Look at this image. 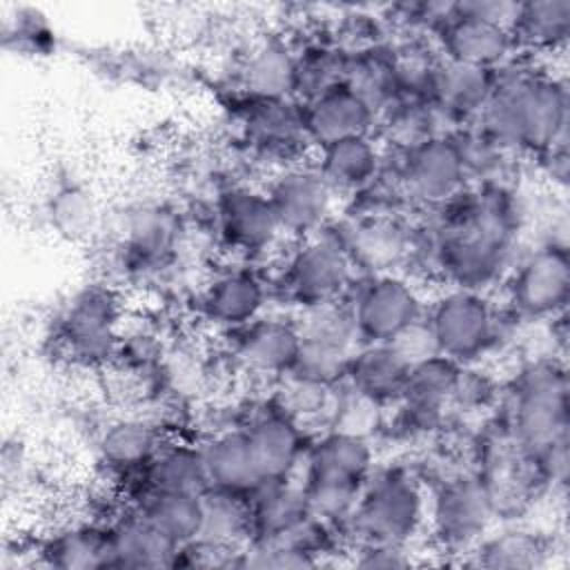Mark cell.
I'll list each match as a JSON object with an SVG mask.
<instances>
[{
  "mask_svg": "<svg viewBox=\"0 0 570 570\" xmlns=\"http://www.w3.org/2000/svg\"><path fill=\"white\" fill-rule=\"evenodd\" d=\"M441 218L430 234L434 269L452 283L483 292L512 258L521 229V207L503 183L476 185L439 207Z\"/></svg>",
  "mask_w": 570,
  "mask_h": 570,
  "instance_id": "obj_1",
  "label": "cell"
},
{
  "mask_svg": "<svg viewBox=\"0 0 570 570\" xmlns=\"http://www.w3.org/2000/svg\"><path fill=\"white\" fill-rule=\"evenodd\" d=\"M476 125L508 154H539L568 142L566 80L508 60L494 71V89Z\"/></svg>",
  "mask_w": 570,
  "mask_h": 570,
  "instance_id": "obj_2",
  "label": "cell"
},
{
  "mask_svg": "<svg viewBox=\"0 0 570 570\" xmlns=\"http://www.w3.org/2000/svg\"><path fill=\"white\" fill-rule=\"evenodd\" d=\"M568 374L557 356L528 363L512 387L505 432L534 461L543 483H563L568 474Z\"/></svg>",
  "mask_w": 570,
  "mask_h": 570,
  "instance_id": "obj_3",
  "label": "cell"
},
{
  "mask_svg": "<svg viewBox=\"0 0 570 570\" xmlns=\"http://www.w3.org/2000/svg\"><path fill=\"white\" fill-rule=\"evenodd\" d=\"M303 490L309 512L327 525H345L361 490L374 472L372 443L365 436L327 430L305 452Z\"/></svg>",
  "mask_w": 570,
  "mask_h": 570,
  "instance_id": "obj_4",
  "label": "cell"
},
{
  "mask_svg": "<svg viewBox=\"0 0 570 570\" xmlns=\"http://www.w3.org/2000/svg\"><path fill=\"white\" fill-rule=\"evenodd\" d=\"M428 501L416 476L403 468L372 472L361 490L345 530L358 543H401L419 534L425 523Z\"/></svg>",
  "mask_w": 570,
  "mask_h": 570,
  "instance_id": "obj_5",
  "label": "cell"
},
{
  "mask_svg": "<svg viewBox=\"0 0 570 570\" xmlns=\"http://www.w3.org/2000/svg\"><path fill=\"white\" fill-rule=\"evenodd\" d=\"M296 325L301 350L292 374L327 387L343 385L350 358L361 345L350 305L334 301L303 307Z\"/></svg>",
  "mask_w": 570,
  "mask_h": 570,
  "instance_id": "obj_6",
  "label": "cell"
},
{
  "mask_svg": "<svg viewBox=\"0 0 570 570\" xmlns=\"http://www.w3.org/2000/svg\"><path fill=\"white\" fill-rule=\"evenodd\" d=\"M497 517L490 490L479 472L448 476L430 499L425 521L443 552H470Z\"/></svg>",
  "mask_w": 570,
  "mask_h": 570,
  "instance_id": "obj_7",
  "label": "cell"
},
{
  "mask_svg": "<svg viewBox=\"0 0 570 570\" xmlns=\"http://www.w3.org/2000/svg\"><path fill=\"white\" fill-rule=\"evenodd\" d=\"M425 318L441 354L459 365L479 361L497 343L499 316L494 305L479 289L450 287L434 298Z\"/></svg>",
  "mask_w": 570,
  "mask_h": 570,
  "instance_id": "obj_8",
  "label": "cell"
},
{
  "mask_svg": "<svg viewBox=\"0 0 570 570\" xmlns=\"http://www.w3.org/2000/svg\"><path fill=\"white\" fill-rule=\"evenodd\" d=\"M356 278V269L341 240L325 227L301 238L283 272L287 296L303 309L321 303L345 301Z\"/></svg>",
  "mask_w": 570,
  "mask_h": 570,
  "instance_id": "obj_9",
  "label": "cell"
},
{
  "mask_svg": "<svg viewBox=\"0 0 570 570\" xmlns=\"http://www.w3.org/2000/svg\"><path fill=\"white\" fill-rule=\"evenodd\" d=\"M347 296L361 343H387L425 314L421 292L399 272L363 276Z\"/></svg>",
  "mask_w": 570,
  "mask_h": 570,
  "instance_id": "obj_10",
  "label": "cell"
},
{
  "mask_svg": "<svg viewBox=\"0 0 570 570\" xmlns=\"http://www.w3.org/2000/svg\"><path fill=\"white\" fill-rule=\"evenodd\" d=\"M120 318L116 294L109 287L89 285L78 292L62 312V345L82 365H105L118 354Z\"/></svg>",
  "mask_w": 570,
  "mask_h": 570,
  "instance_id": "obj_11",
  "label": "cell"
},
{
  "mask_svg": "<svg viewBox=\"0 0 570 570\" xmlns=\"http://www.w3.org/2000/svg\"><path fill=\"white\" fill-rule=\"evenodd\" d=\"M570 298V261L561 243H543L519 261L510 276L508 303L519 318L552 321L566 314Z\"/></svg>",
  "mask_w": 570,
  "mask_h": 570,
  "instance_id": "obj_12",
  "label": "cell"
},
{
  "mask_svg": "<svg viewBox=\"0 0 570 570\" xmlns=\"http://www.w3.org/2000/svg\"><path fill=\"white\" fill-rule=\"evenodd\" d=\"M265 191L285 236L301 240L323 232L332 223L336 191L314 163L296 160L281 167Z\"/></svg>",
  "mask_w": 570,
  "mask_h": 570,
  "instance_id": "obj_13",
  "label": "cell"
},
{
  "mask_svg": "<svg viewBox=\"0 0 570 570\" xmlns=\"http://www.w3.org/2000/svg\"><path fill=\"white\" fill-rule=\"evenodd\" d=\"M399 154V151H396ZM396 176L405 200L443 207L468 189V176L452 134L434 136L399 154Z\"/></svg>",
  "mask_w": 570,
  "mask_h": 570,
  "instance_id": "obj_14",
  "label": "cell"
},
{
  "mask_svg": "<svg viewBox=\"0 0 570 570\" xmlns=\"http://www.w3.org/2000/svg\"><path fill=\"white\" fill-rule=\"evenodd\" d=\"M332 234L341 240L354 269L363 272V276L396 272L399 265L412 258L416 247L412 229L392 212H365Z\"/></svg>",
  "mask_w": 570,
  "mask_h": 570,
  "instance_id": "obj_15",
  "label": "cell"
},
{
  "mask_svg": "<svg viewBox=\"0 0 570 570\" xmlns=\"http://www.w3.org/2000/svg\"><path fill=\"white\" fill-rule=\"evenodd\" d=\"M216 218L225 245L245 256H261L285 236L267 191L247 185H229L218 194Z\"/></svg>",
  "mask_w": 570,
  "mask_h": 570,
  "instance_id": "obj_16",
  "label": "cell"
},
{
  "mask_svg": "<svg viewBox=\"0 0 570 570\" xmlns=\"http://www.w3.org/2000/svg\"><path fill=\"white\" fill-rule=\"evenodd\" d=\"M461 367L443 354L410 367L403 394L396 401L401 428L410 432L439 428L452 407Z\"/></svg>",
  "mask_w": 570,
  "mask_h": 570,
  "instance_id": "obj_17",
  "label": "cell"
},
{
  "mask_svg": "<svg viewBox=\"0 0 570 570\" xmlns=\"http://www.w3.org/2000/svg\"><path fill=\"white\" fill-rule=\"evenodd\" d=\"M258 470L265 481L292 479L305 459L307 441L303 425L269 401L243 425Z\"/></svg>",
  "mask_w": 570,
  "mask_h": 570,
  "instance_id": "obj_18",
  "label": "cell"
},
{
  "mask_svg": "<svg viewBox=\"0 0 570 570\" xmlns=\"http://www.w3.org/2000/svg\"><path fill=\"white\" fill-rule=\"evenodd\" d=\"M439 45L441 58L479 69H499L517 49L514 38L505 24L470 16L452 4L448 20L441 24Z\"/></svg>",
  "mask_w": 570,
  "mask_h": 570,
  "instance_id": "obj_19",
  "label": "cell"
},
{
  "mask_svg": "<svg viewBox=\"0 0 570 570\" xmlns=\"http://www.w3.org/2000/svg\"><path fill=\"white\" fill-rule=\"evenodd\" d=\"M234 334V354L247 372L283 379L294 370L301 350L296 321L263 314Z\"/></svg>",
  "mask_w": 570,
  "mask_h": 570,
  "instance_id": "obj_20",
  "label": "cell"
},
{
  "mask_svg": "<svg viewBox=\"0 0 570 570\" xmlns=\"http://www.w3.org/2000/svg\"><path fill=\"white\" fill-rule=\"evenodd\" d=\"M200 305L214 325L234 332L263 316L267 305V287L252 269H225L207 283Z\"/></svg>",
  "mask_w": 570,
  "mask_h": 570,
  "instance_id": "obj_21",
  "label": "cell"
},
{
  "mask_svg": "<svg viewBox=\"0 0 570 570\" xmlns=\"http://www.w3.org/2000/svg\"><path fill=\"white\" fill-rule=\"evenodd\" d=\"M303 122L309 145L316 149L343 138L372 134L376 114L345 85L303 102Z\"/></svg>",
  "mask_w": 570,
  "mask_h": 570,
  "instance_id": "obj_22",
  "label": "cell"
},
{
  "mask_svg": "<svg viewBox=\"0 0 570 570\" xmlns=\"http://www.w3.org/2000/svg\"><path fill=\"white\" fill-rule=\"evenodd\" d=\"M243 129L247 140L267 156L292 158L301 145L305 147L309 142L303 122V102L294 98H249L243 114Z\"/></svg>",
  "mask_w": 570,
  "mask_h": 570,
  "instance_id": "obj_23",
  "label": "cell"
},
{
  "mask_svg": "<svg viewBox=\"0 0 570 570\" xmlns=\"http://www.w3.org/2000/svg\"><path fill=\"white\" fill-rule=\"evenodd\" d=\"M494 71L497 69H479L441 58L430 102L443 114L452 131L479 118L494 89Z\"/></svg>",
  "mask_w": 570,
  "mask_h": 570,
  "instance_id": "obj_24",
  "label": "cell"
},
{
  "mask_svg": "<svg viewBox=\"0 0 570 570\" xmlns=\"http://www.w3.org/2000/svg\"><path fill=\"white\" fill-rule=\"evenodd\" d=\"M209 488L249 497L265 483L243 428L216 432L200 445Z\"/></svg>",
  "mask_w": 570,
  "mask_h": 570,
  "instance_id": "obj_25",
  "label": "cell"
},
{
  "mask_svg": "<svg viewBox=\"0 0 570 570\" xmlns=\"http://www.w3.org/2000/svg\"><path fill=\"white\" fill-rule=\"evenodd\" d=\"M316 169L336 194H361L383 167L381 145L365 136L343 138L316 149Z\"/></svg>",
  "mask_w": 570,
  "mask_h": 570,
  "instance_id": "obj_26",
  "label": "cell"
},
{
  "mask_svg": "<svg viewBox=\"0 0 570 570\" xmlns=\"http://www.w3.org/2000/svg\"><path fill=\"white\" fill-rule=\"evenodd\" d=\"M120 247L127 261L136 265H154L169 256L180 236L178 216L158 203L129 207L118 223Z\"/></svg>",
  "mask_w": 570,
  "mask_h": 570,
  "instance_id": "obj_27",
  "label": "cell"
},
{
  "mask_svg": "<svg viewBox=\"0 0 570 570\" xmlns=\"http://www.w3.org/2000/svg\"><path fill=\"white\" fill-rule=\"evenodd\" d=\"M407 374L410 367L399 358L390 343H361L350 358L343 383L385 407L396 405Z\"/></svg>",
  "mask_w": 570,
  "mask_h": 570,
  "instance_id": "obj_28",
  "label": "cell"
},
{
  "mask_svg": "<svg viewBox=\"0 0 570 570\" xmlns=\"http://www.w3.org/2000/svg\"><path fill=\"white\" fill-rule=\"evenodd\" d=\"M247 501L252 519L249 543L269 541L312 514L303 485L292 479L265 481L247 497Z\"/></svg>",
  "mask_w": 570,
  "mask_h": 570,
  "instance_id": "obj_29",
  "label": "cell"
},
{
  "mask_svg": "<svg viewBox=\"0 0 570 570\" xmlns=\"http://www.w3.org/2000/svg\"><path fill=\"white\" fill-rule=\"evenodd\" d=\"M343 85L350 87L379 118L401 98L392 47L370 45L358 51H347Z\"/></svg>",
  "mask_w": 570,
  "mask_h": 570,
  "instance_id": "obj_30",
  "label": "cell"
},
{
  "mask_svg": "<svg viewBox=\"0 0 570 570\" xmlns=\"http://www.w3.org/2000/svg\"><path fill=\"white\" fill-rule=\"evenodd\" d=\"M238 73H240V85L249 94V98H258V100L294 98L296 53L278 40L261 42L245 56Z\"/></svg>",
  "mask_w": 570,
  "mask_h": 570,
  "instance_id": "obj_31",
  "label": "cell"
},
{
  "mask_svg": "<svg viewBox=\"0 0 570 570\" xmlns=\"http://www.w3.org/2000/svg\"><path fill=\"white\" fill-rule=\"evenodd\" d=\"M158 450V430L138 416L116 419L98 436L100 461L118 474H140Z\"/></svg>",
  "mask_w": 570,
  "mask_h": 570,
  "instance_id": "obj_32",
  "label": "cell"
},
{
  "mask_svg": "<svg viewBox=\"0 0 570 570\" xmlns=\"http://www.w3.org/2000/svg\"><path fill=\"white\" fill-rule=\"evenodd\" d=\"M114 568L174 566L178 546L160 534L138 510L109 525Z\"/></svg>",
  "mask_w": 570,
  "mask_h": 570,
  "instance_id": "obj_33",
  "label": "cell"
},
{
  "mask_svg": "<svg viewBox=\"0 0 570 570\" xmlns=\"http://www.w3.org/2000/svg\"><path fill=\"white\" fill-rule=\"evenodd\" d=\"M510 33L514 45L528 51H559L570 36V0L517 2Z\"/></svg>",
  "mask_w": 570,
  "mask_h": 570,
  "instance_id": "obj_34",
  "label": "cell"
},
{
  "mask_svg": "<svg viewBox=\"0 0 570 570\" xmlns=\"http://www.w3.org/2000/svg\"><path fill=\"white\" fill-rule=\"evenodd\" d=\"M145 492H187L205 494L209 490V479L200 445H160L154 459L142 468Z\"/></svg>",
  "mask_w": 570,
  "mask_h": 570,
  "instance_id": "obj_35",
  "label": "cell"
},
{
  "mask_svg": "<svg viewBox=\"0 0 570 570\" xmlns=\"http://www.w3.org/2000/svg\"><path fill=\"white\" fill-rule=\"evenodd\" d=\"M42 561L53 568L89 570V568H114L111 530L109 525L80 523L56 532L42 546Z\"/></svg>",
  "mask_w": 570,
  "mask_h": 570,
  "instance_id": "obj_36",
  "label": "cell"
},
{
  "mask_svg": "<svg viewBox=\"0 0 570 570\" xmlns=\"http://www.w3.org/2000/svg\"><path fill=\"white\" fill-rule=\"evenodd\" d=\"M138 512L178 548L200 537L203 494L187 492H147Z\"/></svg>",
  "mask_w": 570,
  "mask_h": 570,
  "instance_id": "obj_37",
  "label": "cell"
},
{
  "mask_svg": "<svg viewBox=\"0 0 570 570\" xmlns=\"http://www.w3.org/2000/svg\"><path fill=\"white\" fill-rule=\"evenodd\" d=\"M474 563L483 568H539L550 554L543 537L525 528H505L485 534L472 550Z\"/></svg>",
  "mask_w": 570,
  "mask_h": 570,
  "instance_id": "obj_38",
  "label": "cell"
},
{
  "mask_svg": "<svg viewBox=\"0 0 570 570\" xmlns=\"http://www.w3.org/2000/svg\"><path fill=\"white\" fill-rule=\"evenodd\" d=\"M249 534L252 519L247 497L209 488L203 494L200 537L232 548H245L249 543Z\"/></svg>",
  "mask_w": 570,
  "mask_h": 570,
  "instance_id": "obj_39",
  "label": "cell"
},
{
  "mask_svg": "<svg viewBox=\"0 0 570 570\" xmlns=\"http://www.w3.org/2000/svg\"><path fill=\"white\" fill-rule=\"evenodd\" d=\"M47 218L51 229L69 240H82L100 225V212L91 191L71 180L58 185L47 200Z\"/></svg>",
  "mask_w": 570,
  "mask_h": 570,
  "instance_id": "obj_40",
  "label": "cell"
},
{
  "mask_svg": "<svg viewBox=\"0 0 570 570\" xmlns=\"http://www.w3.org/2000/svg\"><path fill=\"white\" fill-rule=\"evenodd\" d=\"M347 51L343 47L309 45L296 53V87L294 98L309 102L325 91L343 85Z\"/></svg>",
  "mask_w": 570,
  "mask_h": 570,
  "instance_id": "obj_41",
  "label": "cell"
},
{
  "mask_svg": "<svg viewBox=\"0 0 570 570\" xmlns=\"http://www.w3.org/2000/svg\"><path fill=\"white\" fill-rule=\"evenodd\" d=\"M332 390L334 387L314 383L309 379H303L289 372L283 379H278L276 396L272 401L303 425L305 421L316 419L325 412L330 414L332 401H334Z\"/></svg>",
  "mask_w": 570,
  "mask_h": 570,
  "instance_id": "obj_42",
  "label": "cell"
},
{
  "mask_svg": "<svg viewBox=\"0 0 570 570\" xmlns=\"http://www.w3.org/2000/svg\"><path fill=\"white\" fill-rule=\"evenodd\" d=\"M343 394L334 396L330 419H332V430L350 432L370 439V432L379 428L381 419V405L370 401L367 396L354 392L350 385L343 383Z\"/></svg>",
  "mask_w": 570,
  "mask_h": 570,
  "instance_id": "obj_43",
  "label": "cell"
},
{
  "mask_svg": "<svg viewBox=\"0 0 570 570\" xmlns=\"http://www.w3.org/2000/svg\"><path fill=\"white\" fill-rule=\"evenodd\" d=\"M387 343L407 367H414V365L425 363L441 354L436 336H434L425 314L421 318L412 321L410 325H405L401 332H396Z\"/></svg>",
  "mask_w": 570,
  "mask_h": 570,
  "instance_id": "obj_44",
  "label": "cell"
},
{
  "mask_svg": "<svg viewBox=\"0 0 570 570\" xmlns=\"http://www.w3.org/2000/svg\"><path fill=\"white\" fill-rule=\"evenodd\" d=\"M243 550L245 548H232L205 537H196L194 541L178 548L174 566H187V568H229L240 566L243 568Z\"/></svg>",
  "mask_w": 570,
  "mask_h": 570,
  "instance_id": "obj_45",
  "label": "cell"
},
{
  "mask_svg": "<svg viewBox=\"0 0 570 570\" xmlns=\"http://www.w3.org/2000/svg\"><path fill=\"white\" fill-rule=\"evenodd\" d=\"M354 566L358 568H405L412 563L410 546L401 543H358L354 550Z\"/></svg>",
  "mask_w": 570,
  "mask_h": 570,
  "instance_id": "obj_46",
  "label": "cell"
},
{
  "mask_svg": "<svg viewBox=\"0 0 570 570\" xmlns=\"http://www.w3.org/2000/svg\"><path fill=\"white\" fill-rule=\"evenodd\" d=\"M539 171L552 187H566L568 183V142H557L552 147L534 154Z\"/></svg>",
  "mask_w": 570,
  "mask_h": 570,
  "instance_id": "obj_47",
  "label": "cell"
}]
</instances>
